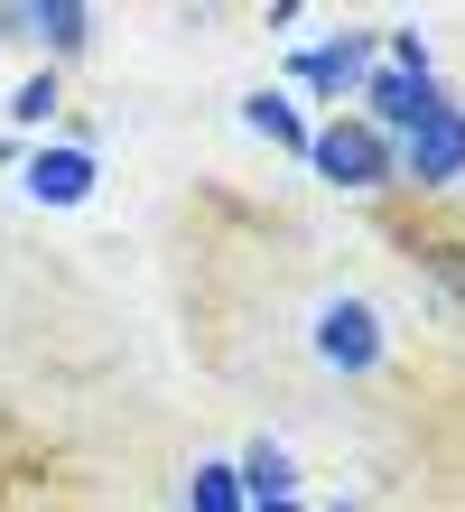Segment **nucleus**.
<instances>
[{"mask_svg":"<svg viewBox=\"0 0 465 512\" xmlns=\"http://www.w3.org/2000/svg\"><path fill=\"white\" fill-rule=\"evenodd\" d=\"M307 159H317V177H335V187H391V177H400L391 131H372V122H326V131H307Z\"/></svg>","mask_w":465,"mask_h":512,"instance_id":"obj_1","label":"nucleus"},{"mask_svg":"<svg viewBox=\"0 0 465 512\" xmlns=\"http://www.w3.org/2000/svg\"><path fill=\"white\" fill-rule=\"evenodd\" d=\"M363 103H372V131H410L428 103H438V75H428L419 38H391V66L363 75Z\"/></svg>","mask_w":465,"mask_h":512,"instance_id":"obj_2","label":"nucleus"},{"mask_svg":"<svg viewBox=\"0 0 465 512\" xmlns=\"http://www.w3.org/2000/svg\"><path fill=\"white\" fill-rule=\"evenodd\" d=\"M391 159H400V177H419V187H456V177H465V112L438 94L410 131H400Z\"/></svg>","mask_w":465,"mask_h":512,"instance_id":"obj_3","label":"nucleus"},{"mask_svg":"<svg viewBox=\"0 0 465 512\" xmlns=\"http://www.w3.org/2000/svg\"><path fill=\"white\" fill-rule=\"evenodd\" d=\"M317 354L335 373H372V364H382V317H372L363 298H335V308L317 317Z\"/></svg>","mask_w":465,"mask_h":512,"instance_id":"obj_4","label":"nucleus"},{"mask_svg":"<svg viewBox=\"0 0 465 512\" xmlns=\"http://www.w3.org/2000/svg\"><path fill=\"white\" fill-rule=\"evenodd\" d=\"M0 38H47L56 56H84L93 19H84V0H0Z\"/></svg>","mask_w":465,"mask_h":512,"instance_id":"obj_5","label":"nucleus"},{"mask_svg":"<svg viewBox=\"0 0 465 512\" xmlns=\"http://www.w3.org/2000/svg\"><path fill=\"white\" fill-rule=\"evenodd\" d=\"M28 196L38 205H84L93 196V149H38L28 159Z\"/></svg>","mask_w":465,"mask_h":512,"instance_id":"obj_6","label":"nucleus"},{"mask_svg":"<svg viewBox=\"0 0 465 512\" xmlns=\"http://www.w3.org/2000/svg\"><path fill=\"white\" fill-rule=\"evenodd\" d=\"M298 75L317 84V94H345V84L372 75V38H335V47H317V56H298Z\"/></svg>","mask_w":465,"mask_h":512,"instance_id":"obj_7","label":"nucleus"},{"mask_svg":"<svg viewBox=\"0 0 465 512\" xmlns=\"http://www.w3.org/2000/svg\"><path fill=\"white\" fill-rule=\"evenodd\" d=\"M186 512H242V475H233V466H196V485H186Z\"/></svg>","mask_w":465,"mask_h":512,"instance_id":"obj_8","label":"nucleus"},{"mask_svg":"<svg viewBox=\"0 0 465 512\" xmlns=\"http://www.w3.org/2000/svg\"><path fill=\"white\" fill-rule=\"evenodd\" d=\"M242 122H252L261 140H289V149H307V122H298V112L279 103V94H252V103H242Z\"/></svg>","mask_w":465,"mask_h":512,"instance_id":"obj_9","label":"nucleus"},{"mask_svg":"<svg viewBox=\"0 0 465 512\" xmlns=\"http://www.w3.org/2000/svg\"><path fill=\"white\" fill-rule=\"evenodd\" d=\"M56 103H66V94H56V75H28L19 94H10V112H19V122H47Z\"/></svg>","mask_w":465,"mask_h":512,"instance_id":"obj_10","label":"nucleus"}]
</instances>
